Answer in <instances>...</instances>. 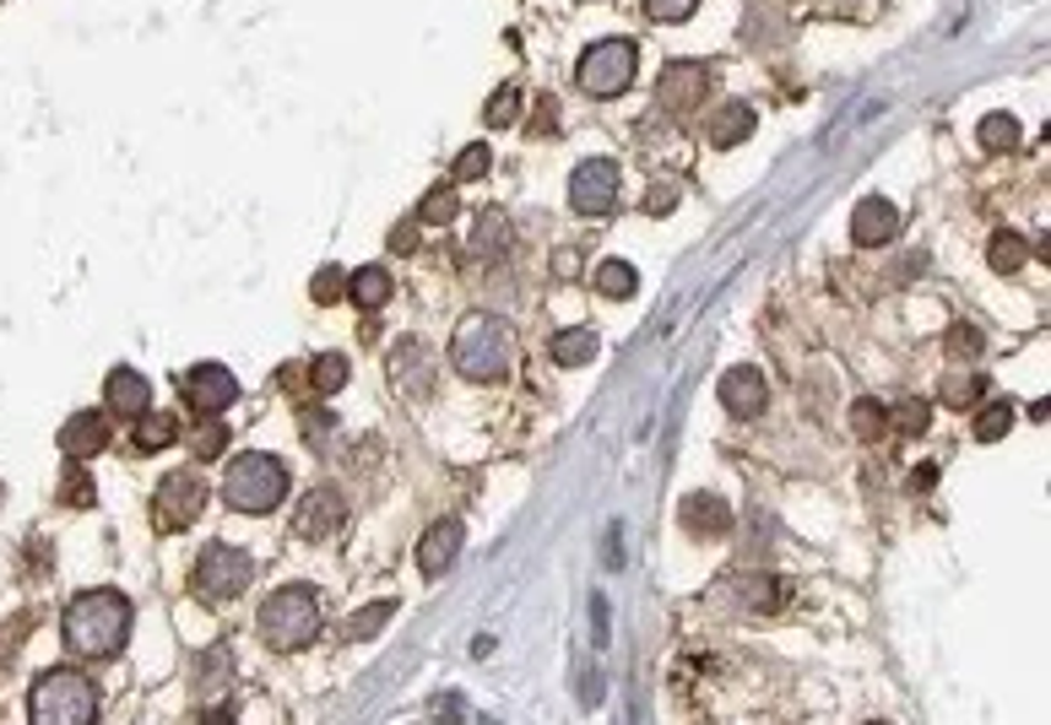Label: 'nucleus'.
I'll return each mask as SVG.
<instances>
[{"label":"nucleus","mask_w":1051,"mask_h":725,"mask_svg":"<svg viewBox=\"0 0 1051 725\" xmlns=\"http://www.w3.org/2000/svg\"><path fill=\"white\" fill-rule=\"evenodd\" d=\"M103 406L115 411V417H141L147 406H152V385H147V374H136V368H115L109 374V385H103Z\"/></svg>","instance_id":"obj_17"},{"label":"nucleus","mask_w":1051,"mask_h":725,"mask_svg":"<svg viewBox=\"0 0 1051 725\" xmlns=\"http://www.w3.org/2000/svg\"><path fill=\"white\" fill-rule=\"evenodd\" d=\"M92 498H98V487H92V477L82 471V460H66V477H60V504H66V509H92Z\"/></svg>","instance_id":"obj_31"},{"label":"nucleus","mask_w":1051,"mask_h":725,"mask_svg":"<svg viewBox=\"0 0 1051 725\" xmlns=\"http://www.w3.org/2000/svg\"><path fill=\"white\" fill-rule=\"evenodd\" d=\"M1009 428H1013V401H986L981 406V417H975V439L998 444Z\"/></svg>","instance_id":"obj_34"},{"label":"nucleus","mask_w":1051,"mask_h":725,"mask_svg":"<svg viewBox=\"0 0 1051 725\" xmlns=\"http://www.w3.org/2000/svg\"><path fill=\"white\" fill-rule=\"evenodd\" d=\"M260 639L271 649H304L315 634H320V596L309 585H282L260 602V617H255Z\"/></svg>","instance_id":"obj_3"},{"label":"nucleus","mask_w":1051,"mask_h":725,"mask_svg":"<svg viewBox=\"0 0 1051 725\" xmlns=\"http://www.w3.org/2000/svg\"><path fill=\"white\" fill-rule=\"evenodd\" d=\"M130 623H136V612L120 590H82L60 617L66 645L87 661H115L130 645Z\"/></svg>","instance_id":"obj_1"},{"label":"nucleus","mask_w":1051,"mask_h":725,"mask_svg":"<svg viewBox=\"0 0 1051 725\" xmlns=\"http://www.w3.org/2000/svg\"><path fill=\"white\" fill-rule=\"evenodd\" d=\"M986 352V336L975 325H954L949 330V358H981Z\"/></svg>","instance_id":"obj_39"},{"label":"nucleus","mask_w":1051,"mask_h":725,"mask_svg":"<svg viewBox=\"0 0 1051 725\" xmlns=\"http://www.w3.org/2000/svg\"><path fill=\"white\" fill-rule=\"evenodd\" d=\"M520 81H505V87H494V98L483 103V120L494 125V130H505V125H515V115H520Z\"/></svg>","instance_id":"obj_30"},{"label":"nucleus","mask_w":1051,"mask_h":725,"mask_svg":"<svg viewBox=\"0 0 1051 725\" xmlns=\"http://www.w3.org/2000/svg\"><path fill=\"white\" fill-rule=\"evenodd\" d=\"M130 439H136V449L158 455V449H169V444L179 439V417H173V411H152V406H147V411L136 417V434H130Z\"/></svg>","instance_id":"obj_23"},{"label":"nucleus","mask_w":1051,"mask_h":725,"mask_svg":"<svg viewBox=\"0 0 1051 725\" xmlns=\"http://www.w3.org/2000/svg\"><path fill=\"white\" fill-rule=\"evenodd\" d=\"M309 298H315V304H341V298H347V271H341V266H320L315 282H309Z\"/></svg>","instance_id":"obj_37"},{"label":"nucleus","mask_w":1051,"mask_h":725,"mask_svg":"<svg viewBox=\"0 0 1051 725\" xmlns=\"http://www.w3.org/2000/svg\"><path fill=\"white\" fill-rule=\"evenodd\" d=\"M981 390H986V374H943V385H938V401L943 406H975L981 401Z\"/></svg>","instance_id":"obj_28"},{"label":"nucleus","mask_w":1051,"mask_h":725,"mask_svg":"<svg viewBox=\"0 0 1051 725\" xmlns=\"http://www.w3.org/2000/svg\"><path fill=\"white\" fill-rule=\"evenodd\" d=\"M450 362L466 379L494 385V379H505L515 368V330L499 315H466L462 330L450 336Z\"/></svg>","instance_id":"obj_2"},{"label":"nucleus","mask_w":1051,"mask_h":725,"mask_svg":"<svg viewBox=\"0 0 1051 725\" xmlns=\"http://www.w3.org/2000/svg\"><path fill=\"white\" fill-rule=\"evenodd\" d=\"M639 206H645V217H667V211L677 206V190L673 185H656V190H645V201Z\"/></svg>","instance_id":"obj_43"},{"label":"nucleus","mask_w":1051,"mask_h":725,"mask_svg":"<svg viewBox=\"0 0 1051 725\" xmlns=\"http://www.w3.org/2000/svg\"><path fill=\"white\" fill-rule=\"evenodd\" d=\"M975 136H981L986 152H1013V147H1019V120H1013V115H986Z\"/></svg>","instance_id":"obj_33"},{"label":"nucleus","mask_w":1051,"mask_h":725,"mask_svg":"<svg viewBox=\"0 0 1051 725\" xmlns=\"http://www.w3.org/2000/svg\"><path fill=\"white\" fill-rule=\"evenodd\" d=\"M721 406H726L732 417H758V411L770 406L764 374H758V368H726V374H721Z\"/></svg>","instance_id":"obj_15"},{"label":"nucleus","mask_w":1051,"mask_h":725,"mask_svg":"<svg viewBox=\"0 0 1051 725\" xmlns=\"http://www.w3.org/2000/svg\"><path fill=\"white\" fill-rule=\"evenodd\" d=\"M331 428H337V417H331L326 406L304 411V439H309V444H326V439H331Z\"/></svg>","instance_id":"obj_42"},{"label":"nucleus","mask_w":1051,"mask_h":725,"mask_svg":"<svg viewBox=\"0 0 1051 725\" xmlns=\"http://www.w3.org/2000/svg\"><path fill=\"white\" fill-rule=\"evenodd\" d=\"M462 547H466V525L462 520L428 525L423 542H418V568L428 574V579H439V574H450V564L462 558Z\"/></svg>","instance_id":"obj_13"},{"label":"nucleus","mask_w":1051,"mask_h":725,"mask_svg":"<svg viewBox=\"0 0 1051 725\" xmlns=\"http://www.w3.org/2000/svg\"><path fill=\"white\" fill-rule=\"evenodd\" d=\"M986 260H992V271H1003V277H1013L1024 260H1030V244L1019 239V234H992V244H986Z\"/></svg>","instance_id":"obj_27"},{"label":"nucleus","mask_w":1051,"mask_h":725,"mask_svg":"<svg viewBox=\"0 0 1051 725\" xmlns=\"http://www.w3.org/2000/svg\"><path fill=\"white\" fill-rule=\"evenodd\" d=\"M911 483H916V487H922V493H926V487L938 483V471H932V466H922V471H916V477H911Z\"/></svg>","instance_id":"obj_46"},{"label":"nucleus","mask_w":1051,"mask_h":725,"mask_svg":"<svg viewBox=\"0 0 1051 725\" xmlns=\"http://www.w3.org/2000/svg\"><path fill=\"white\" fill-rule=\"evenodd\" d=\"M222 449H228V428H222L217 417H201V434L190 439V455H196V460H217Z\"/></svg>","instance_id":"obj_38"},{"label":"nucleus","mask_w":1051,"mask_h":725,"mask_svg":"<svg viewBox=\"0 0 1051 725\" xmlns=\"http://www.w3.org/2000/svg\"><path fill=\"white\" fill-rule=\"evenodd\" d=\"M341 525H347V504H341L337 487H315L294 515V530L304 536V542H331Z\"/></svg>","instance_id":"obj_12"},{"label":"nucleus","mask_w":1051,"mask_h":725,"mask_svg":"<svg viewBox=\"0 0 1051 725\" xmlns=\"http://www.w3.org/2000/svg\"><path fill=\"white\" fill-rule=\"evenodd\" d=\"M883 428H889L883 401H856L851 406V434H856V439H883Z\"/></svg>","instance_id":"obj_35"},{"label":"nucleus","mask_w":1051,"mask_h":725,"mask_svg":"<svg viewBox=\"0 0 1051 725\" xmlns=\"http://www.w3.org/2000/svg\"><path fill=\"white\" fill-rule=\"evenodd\" d=\"M54 444H60L66 460H92V455L109 444V417H103V411H77V417L60 423Z\"/></svg>","instance_id":"obj_14"},{"label":"nucleus","mask_w":1051,"mask_h":725,"mask_svg":"<svg viewBox=\"0 0 1051 725\" xmlns=\"http://www.w3.org/2000/svg\"><path fill=\"white\" fill-rule=\"evenodd\" d=\"M456 211H462L456 190H450V185H434V190L418 201V222H428V228H445V222H456Z\"/></svg>","instance_id":"obj_29"},{"label":"nucleus","mask_w":1051,"mask_h":725,"mask_svg":"<svg viewBox=\"0 0 1051 725\" xmlns=\"http://www.w3.org/2000/svg\"><path fill=\"white\" fill-rule=\"evenodd\" d=\"M418 228H423L418 217L396 222V228H390V249H396V255H413V249H418Z\"/></svg>","instance_id":"obj_44"},{"label":"nucleus","mask_w":1051,"mask_h":725,"mask_svg":"<svg viewBox=\"0 0 1051 725\" xmlns=\"http://www.w3.org/2000/svg\"><path fill=\"white\" fill-rule=\"evenodd\" d=\"M0 504H6V483H0Z\"/></svg>","instance_id":"obj_47"},{"label":"nucleus","mask_w":1051,"mask_h":725,"mask_svg":"<svg viewBox=\"0 0 1051 725\" xmlns=\"http://www.w3.org/2000/svg\"><path fill=\"white\" fill-rule=\"evenodd\" d=\"M250 579H255V558L245 547H234V542H211L207 553L196 558V574H190L196 596L207 606H228L234 596H245Z\"/></svg>","instance_id":"obj_6"},{"label":"nucleus","mask_w":1051,"mask_h":725,"mask_svg":"<svg viewBox=\"0 0 1051 725\" xmlns=\"http://www.w3.org/2000/svg\"><path fill=\"white\" fill-rule=\"evenodd\" d=\"M591 287H596L602 298H629L634 287H639V271H634L629 260H602V266L591 271Z\"/></svg>","instance_id":"obj_25"},{"label":"nucleus","mask_w":1051,"mask_h":725,"mask_svg":"<svg viewBox=\"0 0 1051 725\" xmlns=\"http://www.w3.org/2000/svg\"><path fill=\"white\" fill-rule=\"evenodd\" d=\"M700 11V0H645V17L651 22H683V17H694Z\"/></svg>","instance_id":"obj_40"},{"label":"nucleus","mask_w":1051,"mask_h":725,"mask_svg":"<svg viewBox=\"0 0 1051 725\" xmlns=\"http://www.w3.org/2000/svg\"><path fill=\"white\" fill-rule=\"evenodd\" d=\"M634 71H639V49H634L629 39H596L586 54H581L575 81H581V92H591V98H618V92H629Z\"/></svg>","instance_id":"obj_7"},{"label":"nucleus","mask_w":1051,"mask_h":725,"mask_svg":"<svg viewBox=\"0 0 1051 725\" xmlns=\"http://www.w3.org/2000/svg\"><path fill=\"white\" fill-rule=\"evenodd\" d=\"M553 266H558V277H575V266H581V260H575V249H558V260H553Z\"/></svg>","instance_id":"obj_45"},{"label":"nucleus","mask_w":1051,"mask_h":725,"mask_svg":"<svg viewBox=\"0 0 1051 725\" xmlns=\"http://www.w3.org/2000/svg\"><path fill=\"white\" fill-rule=\"evenodd\" d=\"M900 234V211L883 201V196H867V201L851 211V239L862 244V249H879V244H889Z\"/></svg>","instance_id":"obj_16"},{"label":"nucleus","mask_w":1051,"mask_h":725,"mask_svg":"<svg viewBox=\"0 0 1051 725\" xmlns=\"http://www.w3.org/2000/svg\"><path fill=\"white\" fill-rule=\"evenodd\" d=\"M754 109L748 103H721L715 109V120H711V147H721V152H732L737 141H748L754 136Z\"/></svg>","instance_id":"obj_21"},{"label":"nucleus","mask_w":1051,"mask_h":725,"mask_svg":"<svg viewBox=\"0 0 1051 725\" xmlns=\"http://www.w3.org/2000/svg\"><path fill=\"white\" fill-rule=\"evenodd\" d=\"M390 612H396V602H369L364 612H353V617L341 623V634H347V639H375L379 628L390 623Z\"/></svg>","instance_id":"obj_32"},{"label":"nucleus","mask_w":1051,"mask_h":725,"mask_svg":"<svg viewBox=\"0 0 1051 725\" xmlns=\"http://www.w3.org/2000/svg\"><path fill=\"white\" fill-rule=\"evenodd\" d=\"M347 374H353V368H347L341 352H320V358L309 362V390H315V396H337L341 385H347Z\"/></svg>","instance_id":"obj_26"},{"label":"nucleus","mask_w":1051,"mask_h":725,"mask_svg":"<svg viewBox=\"0 0 1051 725\" xmlns=\"http://www.w3.org/2000/svg\"><path fill=\"white\" fill-rule=\"evenodd\" d=\"M618 201V162L613 158H586L569 173V206L581 217H607Z\"/></svg>","instance_id":"obj_10"},{"label":"nucleus","mask_w":1051,"mask_h":725,"mask_svg":"<svg viewBox=\"0 0 1051 725\" xmlns=\"http://www.w3.org/2000/svg\"><path fill=\"white\" fill-rule=\"evenodd\" d=\"M28 715L39 725H82L98 715V687L87 683L82 672H71V666H54L28 693Z\"/></svg>","instance_id":"obj_5"},{"label":"nucleus","mask_w":1051,"mask_h":725,"mask_svg":"<svg viewBox=\"0 0 1051 725\" xmlns=\"http://www.w3.org/2000/svg\"><path fill=\"white\" fill-rule=\"evenodd\" d=\"M705 92H711V71L700 60H673L662 71V81H656V103L667 115H694L705 103Z\"/></svg>","instance_id":"obj_11"},{"label":"nucleus","mask_w":1051,"mask_h":725,"mask_svg":"<svg viewBox=\"0 0 1051 725\" xmlns=\"http://www.w3.org/2000/svg\"><path fill=\"white\" fill-rule=\"evenodd\" d=\"M596 352H602V336H596L591 325H581V330H564V336L553 341V362H564V368H586Z\"/></svg>","instance_id":"obj_24"},{"label":"nucleus","mask_w":1051,"mask_h":725,"mask_svg":"<svg viewBox=\"0 0 1051 725\" xmlns=\"http://www.w3.org/2000/svg\"><path fill=\"white\" fill-rule=\"evenodd\" d=\"M683 530H694V536H726V530H732V504H721L715 493H688V498H683Z\"/></svg>","instance_id":"obj_19"},{"label":"nucleus","mask_w":1051,"mask_h":725,"mask_svg":"<svg viewBox=\"0 0 1051 725\" xmlns=\"http://www.w3.org/2000/svg\"><path fill=\"white\" fill-rule=\"evenodd\" d=\"M488 162H494V152H488L483 141H472V147H462V158H456V168H450V179H456V185H472V179L488 173Z\"/></svg>","instance_id":"obj_36"},{"label":"nucleus","mask_w":1051,"mask_h":725,"mask_svg":"<svg viewBox=\"0 0 1051 725\" xmlns=\"http://www.w3.org/2000/svg\"><path fill=\"white\" fill-rule=\"evenodd\" d=\"M179 401L190 406L196 417H222L228 406L239 401V379H234L222 362H196V368L179 379Z\"/></svg>","instance_id":"obj_9"},{"label":"nucleus","mask_w":1051,"mask_h":725,"mask_svg":"<svg viewBox=\"0 0 1051 725\" xmlns=\"http://www.w3.org/2000/svg\"><path fill=\"white\" fill-rule=\"evenodd\" d=\"M282 498H288V466H282L277 455L250 449V455H239V460L228 466V477H222V504L239 509V515H271Z\"/></svg>","instance_id":"obj_4"},{"label":"nucleus","mask_w":1051,"mask_h":725,"mask_svg":"<svg viewBox=\"0 0 1051 725\" xmlns=\"http://www.w3.org/2000/svg\"><path fill=\"white\" fill-rule=\"evenodd\" d=\"M207 483L196 477V471H169L163 483H158V509H152V520H158V530H190V525L201 520V509H207Z\"/></svg>","instance_id":"obj_8"},{"label":"nucleus","mask_w":1051,"mask_h":725,"mask_svg":"<svg viewBox=\"0 0 1051 725\" xmlns=\"http://www.w3.org/2000/svg\"><path fill=\"white\" fill-rule=\"evenodd\" d=\"M926 417H932V406H926V401H905L900 411H894V428H900V434H911V439H922Z\"/></svg>","instance_id":"obj_41"},{"label":"nucleus","mask_w":1051,"mask_h":725,"mask_svg":"<svg viewBox=\"0 0 1051 725\" xmlns=\"http://www.w3.org/2000/svg\"><path fill=\"white\" fill-rule=\"evenodd\" d=\"M732 596L748 612H781V606L792 602V585L775 579V574H743V579H732Z\"/></svg>","instance_id":"obj_18"},{"label":"nucleus","mask_w":1051,"mask_h":725,"mask_svg":"<svg viewBox=\"0 0 1051 725\" xmlns=\"http://www.w3.org/2000/svg\"><path fill=\"white\" fill-rule=\"evenodd\" d=\"M509 217L499 211V206H488L483 217H477V228H472V249L483 255V260H505V249H509Z\"/></svg>","instance_id":"obj_22"},{"label":"nucleus","mask_w":1051,"mask_h":725,"mask_svg":"<svg viewBox=\"0 0 1051 725\" xmlns=\"http://www.w3.org/2000/svg\"><path fill=\"white\" fill-rule=\"evenodd\" d=\"M390 292H396V282H390V271H385V266H358V271L347 277V298H353L364 315L385 309V304H390Z\"/></svg>","instance_id":"obj_20"}]
</instances>
